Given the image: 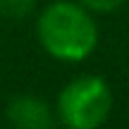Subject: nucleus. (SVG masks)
Returning a JSON list of instances; mask_svg holds the SVG:
<instances>
[{
    "instance_id": "obj_1",
    "label": "nucleus",
    "mask_w": 129,
    "mask_h": 129,
    "mask_svg": "<svg viewBox=\"0 0 129 129\" xmlns=\"http://www.w3.org/2000/svg\"><path fill=\"white\" fill-rule=\"evenodd\" d=\"M36 38L53 60L81 62L98 46V24L79 0H55L38 14Z\"/></svg>"
},
{
    "instance_id": "obj_2",
    "label": "nucleus",
    "mask_w": 129,
    "mask_h": 129,
    "mask_svg": "<svg viewBox=\"0 0 129 129\" xmlns=\"http://www.w3.org/2000/svg\"><path fill=\"white\" fill-rule=\"evenodd\" d=\"M112 88L98 74H81L57 96V120L67 129H101L112 112Z\"/></svg>"
},
{
    "instance_id": "obj_3",
    "label": "nucleus",
    "mask_w": 129,
    "mask_h": 129,
    "mask_svg": "<svg viewBox=\"0 0 129 129\" xmlns=\"http://www.w3.org/2000/svg\"><path fill=\"white\" fill-rule=\"evenodd\" d=\"M7 120L14 129H50L55 117L53 110L38 96H17L7 105Z\"/></svg>"
},
{
    "instance_id": "obj_4",
    "label": "nucleus",
    "mask_w": 129,
    "mask_h": 129,
    "mask_svg": "<svg viewBox=\"0 0 129 129\" xmlns=\"http://www.w3.org/2000/svg\"><path fill=\"white\" fill-rule=\"evenodd\" d=\"M36 0H0V14L10 19H22L34 10Z\"/></svg>"
},
{
    "instance_id": "obj_5",
    "label": "nucleus",
    "mask_w": 129,
    "mask_h": 129,
    "mask_svg": "<svg viewBox=\"0 0 129 129\" xmlns=\"http://www.w3.org/2000/svg\"><path fill=\"white\" fill-rule=\"evenodd\" d=\"M79 3H81L84 7H88L93 14H96V12H98V14H108V12L120 10L127 0H79Z\"/></svg>"
}]
</instances>
